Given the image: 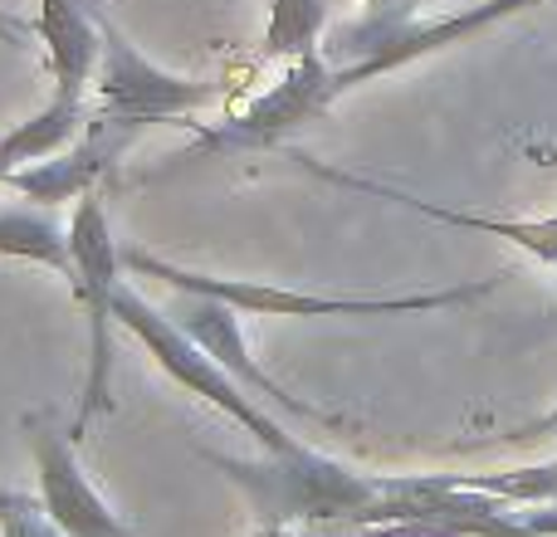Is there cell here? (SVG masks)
I'll return each instance as SVG.
<instances>
[{
	"label": "cell",
	"instance_id": "3",
	"mask_svg": "<svg viewBox=\"0 0 557 537\" xmlns=\"http://www.w3.org/2000/svg\"><path fill=\"white\" fill-rule=\"evenodd\" d=\"M113 317H117V333H127L133 342H143V352L162 366L166 382H176L186 396H196V401H206L215 415H225L231 425H240L260 450H294V445H304L298 435H288L284 425H278L274 415L264 411V405L255 401V396L245 391V386L235 382V376L225 372V366L215 362L201 342H191L186 327L176 323L172 313L152 308L133 284H127V278L117 284Z\"/></svg>",
	"mask_w": 557,
	"mask_h": 537
},
{
	"label": "cell",
	"instance_id": "8",
	"mask_svg": "<svg viewBox=\"0 0 557 537\" xmlns=\"http://www.w3.org/2000/svg\"><path fill=\"white\" fill-rule=\"evenodd\" d=\"M25 440H29V460H35L39 503H45V513L54 519L59 533L64 537H137L113 513V503L94 489V479L84 474L74 435L54 430L45 415H25Z\"/></svg>",
	"mask_w": 557,
	"mask_h": 537
},
{
	"label": "cell",
	"instance_id": "9",
	"mask_svg": "<svg viewBox=\"0 0 557 537\" xmlns=\"http://www.w3.org/2000/svg\"><path fill=\"white\" fill-rule=\"evenodd\" d=\"M143 133L133 123H117V117H103V113H88L84 133L74 137L69 147H59L54 157L45 162H29L10 176V191H20L25 201L35 205H64V201H84V196H98L103 176L117 166V157L127 152V142Z\"/></svg>",
	"mask_w": 557,
	"mask_h": 537
},
{
	"label": "cell",
	"instance_id": "11",
	"mask_svg": "<svg viewBox=\"0 0 557 537\" xmlns=\"http://www.w3.org/2000/svg\"><path fill=\"white\" fill-rule=\"evenodd\" d=\"M172 317L186 327V337H191V342H201L206 352H211L215 362H221L225 372H231L235 382L255 396V401H270V405H278V411L298 415V421L337 425V415L318 411L313 401H298L284 382H274V376L264 372V362H255L250 342H245V323H240L245 313H235L231 303H221V298H211V294H182V308H176Z\"/></svg>",
	"mask_w": 557,
	"mask_h": 537
},
{
	"label": "cell",
	"instance_id": "7",
	"mask_svg": "<svg viewBox=\"0 0 557 537\" xmlns=\"http://www.w3.org/2000/svg\"><path fill=\"white\" fill-rule=\"evenodd\" d=\"M337 98L343 93H337L327 54L294 59L270 93L250 98L221 127H201V152H260V147H278L294 127L323 117Z\"/></svg>",
	"mask_w": 557,
	"mask_h": 537
},
{
	"label": "cell",
	"instance_id": "22",
	"mask_svg": "<svg viewBox=\"0 0 557 537\" xmlns=\"http://www.w3.org/2000/svg\"><path fill=\"white\" fill-rule=\"evenodd\" d=\"M416 5H421V0H416ZM416 5H411V15H416Z\"/></svg>",
	"mask_w": 557,
	"mask_h": 537
},
{
	"label": "cell",
	"instance_id": "13",
	"mask_svg": "<svg viewBox=\"0 0 557 537\" xmlns=\"http://www.w3.org/2000/svg\"><path fill=\"white\" fill-rule=\"evenodd\" d=\"M88 113H94L88 103H74V98H49L35 117H25V123H15L10 133H0V186H5L20 166L45 162V157H54L59 147L74 142V137L84 133Z\"/></svg>",
	"mask_w": 557,
	"mask_h": 537
},
{
	"label": "cell",
	"instance_id": "17",
	"mask_svg": "<svg viewBox=\"0 0 557 537\" xmlns=\"http://www.w3.org/2000/svg\"><path fill=\"white\" fill-rule=\"evenodd\" d=\"M543 435H557V405L548 415H539V421H529V425H513L509 435H499L504 445H529V440H543Z\"/></svg>",
	"mask_w": 557,
	"mask_h": 537
},
{
	"label": "cell",
	"instance_id": "4",
	"mask_svg": "<svg viewBox=\"0 0 557 537\" xmlns=\"http://www.w3.org/2000/svg\"><path fill=\"white\" fill-rule=\"evenodd\" d=\"M543 5V0H480V5H465L455 15H441V20H396V15H362L352 25H337L327 35L323 54L333 64V78H337V93H352V88L372 84L382 74H396V68L416 64V59H431L441 49H455L465 39L484 35V29L504 25V20L523 15V10Z\"/></svg>",
	"mask_w": 557,
	"mask_h": 537
},
{
	"label": "cell",
	"instance_id": "18",
	"mask_svg": "<svg viewBox=\"0 0 557 537\" xmlns=\"http://www.w3.org/2000/svg\"><path fill=\"white\" fill-rule=\"evenodd\" d=\"M0 45H10V49H29V29L20 25V20H10L5 10H0Z\"/></svg>",
	"mask_w": 557,
	"mask_h": 537
},
{
	"label": "cell",
	"instance_id": "14",
	"mask_svg": "<svg viewBox=\"0 0 557 537\" xmlns=\"http://www.w3.org/2000/svg\"><path fill=\"white\" fill-rule=\"evenodd\" d=\"M0 260L45 264V268H54V274H64V284H69V278H74L69 225L59 221L49 205H15V211H0Z\"/></svg>",
	"mask_w": 557,
	"mask_h": 537
},
{
	"label": "cell",
	"instance_id": "2",
	"mask_svg": "<svg viewBox=\"0 0 557 537\" xmlns=\"http://www.w3.org/2000/svg\"><path fill=\"white\" fill-rule=\"evenodd\" d=\"M123 268L133 278H157L172 294H211L231 303L245 317H401V313H441V308L480 303L499 288V278H480V284H455V288H421V294H308V288L264 284V278H225L201 274V268L172 264L162 254L123 250Z\"/></svg>",
	"mask_w": 557,
	"mask_h": 537
},
{
	"label": "cell",
	"instance_id": "10",
	"mask_svg": "<svg viewBox=\"0 0 557 537\" xmlns=\"http://www.w3.org/2000/svg\"><path fill=\"white\" fill-rule=\"evenodd\" d=\"M304 172H313L318 182H333L343 191H362V196H376V201H392L411 215H425L435 225H450V230H480V235H494V240L513 245L523 250L529 260L557 268V215H539V221H504V215H480V211H455V205H441V201H425V196H411L401 186H386V182H372V176H357V172H343V166H327L308 152H288Z\"/></svg>",
	"mask_w": 557,
	"mask_h": 537
},
{
	"label": "cell",
	"instance_id": "20",
	"mask_svg": "<svg viewBox=\"0 0 557 537\" xmlns=\"http://www.w3.org/2000/svg\"><path fill=\"white\" fill-rule=\"evenodd\" d=\"M250 537H304V528H288V523H260Z\"/></svg>",
	"mask_w": 557,
	"mask_h": 537
},
{
	"label": "cell",
	"instance_id": "6",
	"mask_svg": "<svg viewBox=\"0 0 557 537\" xmlns=\"http://www.w3.org/2000/svg\"><path fill=\"white\" fill-rule=\"evenodd\" d=\"M221 98H225V84L172 74L157 59H147L117 25L103 20V64H98V78H94V113L133 123V127H157V123L186 127V117L206 113Z\"/></svg>",
	"mask_w": 557,
	"mask_h": 537
},
{
	"label": "cell",
	"instance_id": "21",
	"mask_svg": "<svg viewBox=\"0 0 557 537\" xmlns=\"http://www.w3.org/2000/svg\"><path fill=\"white\" fill-rule=\"evenodd\" d=\"M0 499H5V484H0Z\"/></svg>",
	"mask_w": 557,
	"mask_h": 537
},
{
	"label": "cell",
	"instance_id": "19",
	"mask_svg": "<svg viewBox=\"0 0 557 537\" xmlns=\"http://www.w3.org/2000/svg\"><path fill=\"white\" fill-rule=\"evenodd\" d=\"M411 5H416V0H367V10H372V15H396V20L411 15Z\"/></svg>",
	"mask_w": 557,
	"mask_h": 537
},
{
	"label": "cell",
	"instance_id": "1",
	"mask_svg": "<svg viewBox=\"0 0 557 537\" xmlns=\"http://www.w3.org/2000/svg\"><path fill=\"white\" fill-rule=\"evenodd\" d=\"M201 460L225 484L245 494L260 523H288V528H333L327 537L362 523V513L386 494V474H362L352 464L318 454L308 445L294 450H260L255 460L240 454L201 450Z\"/></svg>",
	"mask_w": 557,
	"mask_h": 537
},
{
	"label": "cell",
	"instance_id": "12",
	"mask_svg": "<svg viewBox=\"0 0 557 537\" xmlns=\"http://www.w3.org/2000/svg\"><path fill=\"white\" fill-rule=\"evenodd\" d=\"M35 35L45 45L54 98L88 103V88L103 64V20L94 15V0H39Z\"/></svg>",
	"mask_w": 557,
	"mask_h": 537
},
{
	"label": "cell",
	"instance_id": "15",
	"mask_svg": "<svg viewBox=\"0 0 557 537\" xmlns=\"http://www.w3.org/2000/svg\"><path fill=\"white\" fill-rule=\"evenodd\" d=\"M323 25H327L323 0H270L260 54L288 59V64H294V59H308V54H323Z\"/></svg>",
	"mask_w": 557,
	"mask_h": 537
},
{
	"label": "cell",
	"instance_id": "16",
	"mask_svg": "<svg viewBox=\"0 0 557 537\" xmlns=\"http://www.w3.org/2000/svg\"><path fill=\"white\" fill-rule=\"evenodd\" d=\"M0 537H64V533L54 528V519L45 513L39 499L5 489V499H0Z\"/></svg>",
	"mask_w": 557,
	"mask_h": 537
},
{
	"label": "cell",
	"instance_id": "23",
	"mask_svg": "<svg viewBox=\"0 0 557 537\" xmlns=\"http://www.w3.org/2000/svg\"><path fill=\"white\" fill-rule=\"evenodd\" d=\"M94 5H98V0H94Z\"/></svg>",
	"mask_w": 557,
	"mask_h": 537
},
{
	"label": "cell",
	"instance_id": "5",
	"mask_svg": "<svg viewBox=\"0 0 557 537\" xmlns=\"http://www.w3.org/2000/svg\"><path fill=\"white\" fill-rule=\"evenodd\" d=\"M69 245H74V278H69V294L74 303L88 313V376H84V396H78L74 411V445L88 435V425L98 415L113 411V298L123 284V250L113 240V225L98 196H84L74 205V221H69Z\"/></svg>",
	"mask_w": 557,
	"mask_h": 537
}]
</instances>
